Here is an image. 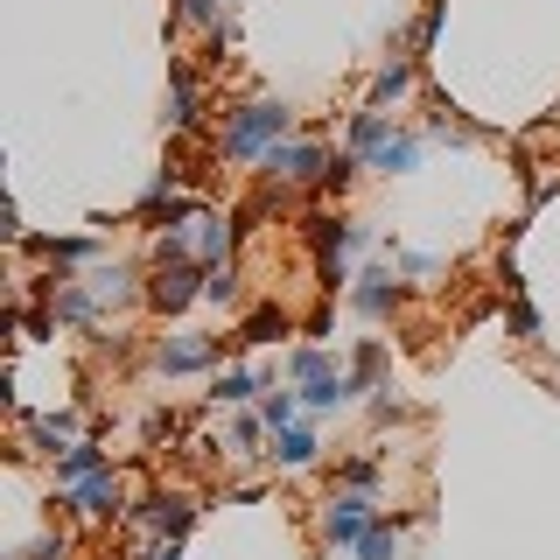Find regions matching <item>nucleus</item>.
<instances>
[{
    "label": "nucleus",
    "instance_id": "nucleus-25",
    "mask_svg": "<svg viewBox=\"0 0 560 560\" xmlns=\"http://www.w3.org/2000/svg\"><path fill=\"white\" fill-rule=\"evenodd\" d=\"M512 337H518V343H533V337H539V315H533V302H512Z\"/></svg>",
    "mask_w": 560,
    "mask_h": 560
},
{
    "label": "nucleus",
    "instance_id": "nucleus-6",
    "mask_svg": "<svg viewBox=\"0 0 560 560\" xmlns=\"http://www.w3.org/2000/svg\"><path fill=\"white\" fill-rule=\"evenodd\" d=\"M189 518H197V504H189V498H168V490L140 504V525H148L154 539H183V533H189Z\"/></svg>",
    "mask_w": 560,
    "mask_h": 560
},
{
    "label": "nucleus",
    "instance_id": "nucleus-8",
    "mask_svg": "<svg viewBox=\"0 0 560 560\" xmlns=\"http://www.w3.org/2000/svg\"><path fill=\"white\" fill-rule=\"evenodd\" d=\"M267 455H273L280 469H308L315 455H323V442H315V428H302V420H294V428H280V434H273V448H267Z\"/></svg>",
    "mask_w": 560,
    "mask_h": 560
},
{
    "label": "nucleus",
    "instance_id": "nucleus-10",
    "mask_svg": "<svg viewBox=\"0 0 560 560\" xmlns=\"http://www.w3.org/2000/svg\"><path fill=\"white\" fill-rule=\"evenodd\" d=\"M385 140H393V127H385V105H364V113H350V154H358V162H372Z\"/></svg>",
    "mask_w": 560,
    "mask_h": 560
},
{
    "label": "nucleus",
    "instance_id": "nucleus-27",
    "mask_svg": "<svg viewBox=\"0 0 560 560\" xmlns=\"http://www.w3.org/2000/svg\"><path fill=\"white\" fill-rule=\"evenodd\" d=\"M399 267H407L413 280H434V273H442V259H428V253H399Z\"/></svg>",
    "mask_w": 560,
    "mask_h": 560
},
{
    "label": "nucleus",
    "instance_id": "nucleus-15",
    "mask_svg": "<svg viewBox=\"0 0 560 560\" xmlns=\"http://www.w3.org/2000/svg\"><path fill=\"white\" fill-rule=\"evenodd\" d=\"M22 428H28V442H43V448H70L78 413H22Z\"/></svg>",
    "mask_w": 560,
    "mask_h": 560
},
{
    "label": "nucleus",
    "instance_id": "nucleus-28",
    "mask_svg": "<svg viewBox=\"0 0 560 560\" xmlns=\"http://www.w3.org/2000/svg\"><path fill=\"white\" fill-rule=\"evenodd\" d=\"M22 560H63V539H35V547Z\"/></svg>",
    "mask_w": 560,
    "mask_h": 560
},
{
    "label": "nucleus",
    "instance_id": "nucleus-5",
    "mask_svg": "<svg viewBox=\"0 0 560 560\" xmlns=\"http://www.w3.org/2000/svg\"><path fill=\"white\" fill-rule=\"evenodd\" d=\"M203 294V267H189V259H175V267L154 273V288H148V302L162 308V315H183L189 302Z\"/></svg>",
    "mask_w": 560,
    "mask_h": 560
},
{
    "label": "nucleus",
    "instance_id": "nucleus-21",
    "mask_svg": "<svg viewBox=\"0 0 560 560\" xmlns=\"http://www.w3.org/2000/svg\"><path fill=\"white\" fill-rule=\"evenodd\" d=\"M294 413H302V393H267V407H259V420L280 434V428H294Z\"/></svg>",
    "mask_w": 560,
    "mask_h": 560
},
{
    "label": "nucleus",
    "instance_id": "nucleus-16",
    "mask_svg": "<svg viewBox=\"0 0 560 560\" xmlns=\"http://www.w3.org/2000/svg\"><path fill=\"white\" fill-rule=\"evenodd\" d=\"M372 168H385V175H407V168H420V140L413 133H393L385 148L372 154Z\"/></svg>",
    "mask_w": 560,
    "mask_h": 560
},
{
    "label": "nucleus",
    "instance_id": "nucleus-2",
    "mask_svg": "<svg viewBox=\"0 0 560 560\" xmlns=\"http://www.w3.org/2000/svg\"><path fill=\"white\" fill-rule=\"evenodd\" d=\"M372 490H337V498L323 504V539L329 547H358L364 533H372Z\"/></svg>",
    "mask_w": 560,
    "mask_h": 560
},
{
    "label": "nucleus",
    "instance_id": "nucleus-17",
    "mask_svg": "<svg viewBox=\"0 0 560 560\" xmlns=\"http://www.w3.org/2000/svg\"><path fill=\"white\" fill-rule=\"evenodd\" d=\"M280 337H288V315L280 308H253L245 329H238V343H280Z\"/></svg>",
    "mask_w": 560,
    "mask_h": 560
},
{
    "label": "nucleus",
    "instance_id": "nucleus-12",
    "mask_svg": "<svg viewBox=\"0 0 560 560\" xmlns=\"http://www.w3.org/2000/svg\"><path fill=\"white\" fill-rule=\"evenodd\" d=\"M105 469V448L98 442H70L63 455H57V483L70 490V483H84V477H98Z\"/></svg>",
    "mask_w": 560,
    "mask_h": 560
},
{
    "label": "nucleus",
    "instance_id": "nucleus-1",
    "mask_svg": "<svg viewBox=\"0 0 560 560\" xmlns=\"http://www.w3.org/2000/svg\"><path fill=\"white\" fill-rule=\"evenodd\" d=\"M294 133V113L280 98H253L232 113V127H224V162H267L280 140Z\"/></svg>",
    "mask_w": 560,
    "mask_h": 560
},
{
    "label": "nucleus",
    "instance_id": "nucleus-30",
    "mask_svg": "<svg viewBox=\"0 0 560 560\" xmlns=\"http://www.w3.org/2000/svg\"><path fill=\"white\" fill-rule=\"evenodd\" d=\"M148 560H175V539H162V547H148Z\"/></svg>",
    "mask_w": 560,
    "mask_h": 560
},
{
    "label": "nucleus",
    "instance_id": "nucleus-19",
    "mask_svg": "<svg viewBox=\"0 0 560 560\" xmlns=\"http://www.w3.org/2000/svg\"><path fill=\"white\" fill-rule=\"evenodd\" d=\"M259 393V372H218L210 378V399H218V407H238V399H253Z\"/></svg>",
    "mask_w": 560,
    "mask_h": 560
},
{
    "label": "nucleus",
    "instance_id": "nucleus-11",
    "mask_svg": "<svg viewBox=\"0 0 560 560\" xmlns=\"http://www.w3.org/2000/svg\"><path fill=\"white\" fill-rule=\"evenodd\" d=\"M189 245L203 253V267H218V259L232 253V224H224L218 210H197V224H189Z\"/></svg>",
    "mask_w": 560,
    "mask_h": 560
},
{
    "label": "nucleus",
    "instance_id": "nucleus-9",
    "mask_svg": "<svg viewBox=\"0 0 560 560\" xmlns=\"http://www.w3.org/2000/svg\"><path fill=\"white\" fill-rule=\"evenodd\" d=\"M168 127L175 133L197 127V78H189V63H168Z\"/></svg>",
    "mask_w": 560,
    "mask_h": 560
},
{
    "label": "nucleus",
    "instance_id": "nucleus-14",
    "mask_svg": "<svg viewBox=\"0 0 560 560\" xmlns=\"http://www.w3.org/2000/svg\"><path fill=\"white\" fill-rule=\"evenodd\" d=\"M420 518H428V512H420ZM399 525H413V518H372V533H364L350 553H358V560H393L399 553Z\"/></svg>",
    "mask_w": 560,
    "mask_h": 560
},
{
    "label": "nucleus",
    "instance_id": "nucleus-26",
    "mask_svg": "<svg viewBox=\"0 0 560 560\" xmlns=\"http://www.w3.org/2000/svg\"><path fill=\"white\" fill-rule=\"evenodd\" d=\"M378 364H385V350H378V343H358V372H350V378L372 385V378H378Z\"/></svg>",
    "mask_w": 560,
    "mask_h": 560
},
{
    "label": "nucleus",
    "instance_id": "nucleus-18",
    "mask_svg": "<svg viewBox=\"0 0 560 560\" xmlns=\"http://www.w3.org/2000/svg\"><path fill=\"white\" fill-rule=\"evenodd\" d=\"M413 92V63H385L378 78H372V105H393V98H407Z\"/></svg>",
    "mask_w": 560,
    "mask_h": 560
},
{
    "label": "nucleus",
    "instance_id": "nucleus-24",
    "mask_svg": "<svg viewBox=\"0 0 560 560\" xmlns=\"http://www.w3.org/2000/svg\"><path fill=\"white\" fill-rule=\"evenodd\" d=\"M378 483V463L372 455H358V463H343V490H372Z\"/></svg>",
    "mask_w": 560,
    "mask_h": 560
},
{
    "label": "nucleus",
    "instance_id": "nucleus-22",
    "mask_svg": "<svg viewBox=\"0 0 560 560\" xmlns=\"http://www.w3.org/2000/svg\"><path fill=\"white\" fill-rule=\"evenodd\" d=\"M267 420H253V413H245V420H232V455H259V442H267Z\"/></svg>",
    "mask_w": 560,
    "mask_h": 560
},
{
    "label": "nucleus",
    "instance_id": "nucleus-23",
    "mask_svg": "<svg viewBox=\"0 0 560 560\" xmlns=\"http://www.w3.org/2000/svg\"><path fill=\"white\" fill-rule=\"evenodd\" d=\"M175 14H183L189 28H210V35L224 28V22H218V14H224V0H183V8H175Z\"/></svg>",
    "mask_w": 560,
    "mask_h": 560
},
{
    "label": "nucleus",
    "instance_id": "nucleus-13",
    "mask_svg": "<svg viewBox=\"0 0 560 560\" xmlns=\"http://www.w3.org/2000/svg\"><path fill=\"white\" fill-rule=\"evenodd\" d=\"M350 302H358V315H393V302H399L393 273H358V288H350Z\"/></svg>",
    "mask_w": 560,
    "mask_h": 560
},
{
    "label": "nucleus",
    "instance_id": "nucleus-3",
    "mask_svg": "<svg viewBox=\"0 0 560 560\" xmlns=\"http://www.w3.org/2000/svg\"><path fill=\"white\" fill-rule=\"evenodd\" d=\"M259 168H267L273 183H323V175H329V154H323V140H280Z\"/></svg>",
    "mask_w": 560,
    "mask_h": 560
},
{
    "label": "nucleus",
    "instance_id": "nucleus-7",
    "mask_svg": "<svg viewBox=\"0 0 560 560\" xmlns=\"http://www.w3.org/2000/svg\"><path fill=\"white\" fill-rule=\"evenodd\" d=\"M210 350H218L210 337H175V343L154 350V364H162L168 378H183V372H203V364H210Z\"/></svg>",
    "mask_w": 560,
    "mask_h": 560
},
{
    "label": "nucleus",
    "instance_id": "nucleus-4",
    "mask_svg": "<svg viewBox=\"0 0 560 560\" xmlns=\"http://www.w3.org/2000/svg\"><path fill=\"white\" fill-rule=\"evenodd\" d=\"M119 504H127V483H119V469H98V477L70 483V512H78V518H119Z\"/></svg>",
    "mask_w": 560,
    "mask_h": 560
},
{
    "label": "nucleus",
    "instance_id": "nucleus-20",
    "mask_svg": "<svg viewBox=\"0 0 560 560\" xmlns=\"http://www.w3.org/2000/svg\"><path fill=\"white\" fill-rule=\"evenodd\" d=\"M329 372H337V364H329V350H294V358H288V378L294 385H315V378H329Z\"/></svg>",
    "mask_w": 560,
    "mask_h": 560
},
{
    "label": "nucleus",
    "instance_id": "nucleus-29",
    "mask_svg": "<svg viewBox=\"0 0 560 560\" xmlns=\"http://www.w3.org/2000/svg\"><path fill=\"white\" fill-rule=\"evenodd\" d=\"M372 413H378V420H407V407H399L393 393H378V399H372Z\"/></svg>",
    "mask_w": 560,
    "mask_h": 560
}]
</instances>
